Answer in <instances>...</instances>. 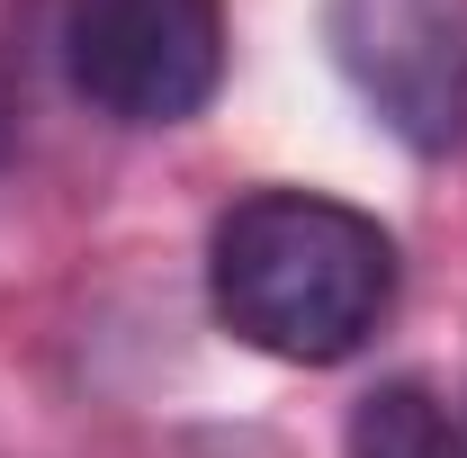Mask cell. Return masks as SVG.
I'll list each match as a JSON object with an SVG mask.
<instances>
[{
  "mask_svg": "<svg viewBox=\"0 0 467 458\" xmlns=\"http://www.w3.org/2000/svg\"><path fill=\"white\" fill-rule=\"evenodd\" d=\"M207 306L234 342L333 369L396 306V234L324 189H252L207 234Z\"/></svg>",
  "mask_w": 467,
  "mask_h": 458,
  "instance_id": "6da1fadb",
  "label": "cell"
},
{
  "mask_svg": "<svg viewBox=\"0 0 467 458\" xmlns=\"http://www.w3.org/2000/svg\"><path fill=\"white\" fill-rule=\"evenodd\" d=\"M63 81L117 126H189L225 81V0H72Z\"/></svg>",
  "mask_w": 467,
  "mask_h": 458,
  "instance_id": "7a4b0ae2",
  "label": "cell"
},
{
  "mask_svg": "<svg viewBox=\"0 0 467 458\" xmlns=\"http://www.w3.org/2000/svg\"><path fill=\"white\" fill-rule=\"evenodd\" d=\"M324 46L405 153L467 144V0H324Z\"/></svg>",
  "mask_w": 467,
  "mask_h": 458,
  "instance_id": "3957f363",
  "label": "cell"
},
{
  "mask_svg": "<svg viewBox=\"0 0 467 458\" xmlns=\"http://www.w3.org/2000/svg\"><path fill=\"white\" fill-rule=\"evenodd\" d=\"M342 458H467V432L450 422V404L422 378H387L350 404V441Z\"/></svg>",
  "mask_w": 467,
  "mask_h": 458,
  "instance_id": "277c9868",
  "label": "cell"
},
{
  "mask_svg": "<svg viewBox=\"0 0 467 458\" xmlns=\"http://www.w3.org/2000/svg\"><path fill=\"white\" fill-rule=\"evenodd\" d=\"M0 180H9V126H0Z\"/></svg>",
  "mask_w": 467,
  "mask_h": 458,
  "instance_id": "5b68a950",
  "label": "cell"
}]
</instances>
